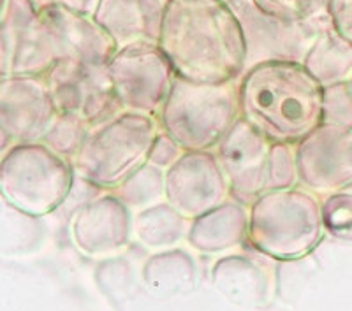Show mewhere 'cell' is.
Masks as SVG:
<instances>
[{
  "mask_svg": "<svg viewBox=\"0 0 352 311\" xmlns=\"http://www.w3.org/2000/svg\"><path fill=\"white\" fill-rule=\"evenodd\" d=\"M266 255L229 253L212 268V284L226 299L243 308H264L275 295V266Z\"/></svg>",
  "mask_w": 352,
  "mask_h": 311,
  "instance_id": "obj_16",
  "label": "cell"
},
{
  "mask_svg": "<svg viewBox=\"0 0 352 311\" xmlns=\"http://www.w3.org/2000/svg\"><path fill=\"white\" fill-rule=\"evenodd\" d=\"M240 115L272 143L294 144L322 125L324 87L300 62L252 65L238 80Z\"/></svg>",
  "mask_w": 352,
  "mask_h": 311,
  "instance_id": "obj_2",
  "label": "cell"
},
{
  "mask_svg": "<svg viewBox=\"0 0 352 311\" xmlns=\"http://www.w3.org/2000/svg\"><path fill=\"white\" fill-rule=\"evenodd\" d=\"M272 144L268 137L240 118L213 150L232 200L250 207L266 192Z\"/></svg>",
  "mask_w": 352,
  "mask_h": 311,
  "instance_id": "obj_13",
  "label": "cell"
},
{
  "mask_svg": "<svg viewBox=\"0 0 352 311\" xmlns=\"http://www.w3.org/2000/svg\"><path fill=\"white\" fill-rule=\"evenodd\" d=\"M37 8L36 0H2V28H0V43H2V78L11 74V65L18 43L32 23Z\"/></svg>",
  "mask_w": 352,
  "mask_h": 311,
  "instance_id": "obj_24",
  "label": "cell"
},
{
  "mask_svg": "<svg viewBox=\"0 0 352 311\" xmlns=\"http://www.w3.org/2000/svg\"><path fill=\"white\" fill-rule=\"evenodd\" d=\"M159 132V122L153 116L124 111L115 120L92 128L72 165L78 176L111 192L146 164Z\"/></svg>",
  "mask_w": 352,
  "mask_h": 311,
  "instance_id": "obj_6",
  "label": "cell"
},
{
  "mask_svg": "<svg viewBox=\"0 0 352 311\" xmlns=\"http://www.w3.org/2000/svg\"><path fill=\"white\" fill-rule=\"evenodd\" d=\"M328 18L335 32L352 44V0H329Z\"/></svg>",
  "mask_w": 352,
  "mask_h": 311,
  "instance_id": "obj_33",
  "label": "cell"
},
{
  "mask_svg": "<svg viewBox=\"0 0 352 311\" xmlns=\"http://www.w3.org/2000/svg\"><path fill=\"white\" fill-rule=\"evenodd\" d=\"M58 116L44 76H8L0 84V152L41 143Z\"/></svg>",
  "mask_w": 352,
  "mask_h": 311,
  "instance_id": "obj_9",
  "label": "cell"
},
{
  "mask_svg": "<svg viewBox=\"0 0 352 311\" xmlns=\"http://www.w3.org/2000/svg\"><path fill=\"white\" fill-rule=\"evenodd\" d=\"M349 87H351V90H352V76H351V80H349Z\"/></svg>",
  "mask_w": 352,
  "mask_h": 311,
  "instance_id": "obj_35",
  "label": "cell"
},
{
  "mask_svg": "<svg viewBox=\"0 0 352 311\" xmlns=\"http://www.w3.org/2000/svg\"><path fill=\"white\" fill-rule=\"evenodd\" d=\"M164 4L166 0H100L94 18L118 48L138 41L157 43Z\"/></svg>",
  "mask_w": 352,
  "mask_h": 311,
  "instance_id": "obj_17",
  "label": "cell"
},
{
  "mask_svg": "<svg viewBox=\"0 0 352 311\" xmlns=\"http://www.w3.org/2000/svg\"><path fill=\"white\" fill-rule=\"evenodd\" d=\"M248 207L236 200H226L212 211L190 220L188 246L204 255H219L248 243Z\"/></svg>",
  "mask_w": 352,
  "mask_h": 311,
  "instance_id": "obj_18",
  "label": "cell"
},
{
  "mask_svg": "<svg viewBox=\"0 0 352 311\" xmlns=\"http://www.w3.org/2000/svg\"><path fill=\"white\" fill-rule=\"evenodd\" d=\"M96 284L113 304L125 303L138 287L136 268L125 257H106L96 269Z\"/></svg>",
  "mask_w": 352,
  "mask_h": 311,
  "instance_id": "obj_25",
  "label": "cell"
},
{
  "mask_svg": "<svg viewBox=\"0 0 352 311\" xmlns=\"http://www.w3.org/2000/svg\"><path fill=\"white\" fill-rule=\"evenodd\" d=\"M58 113L81 116L92 128L124 113L106 65L62 62L46 74Z\"/></svg>",
  "mask_w": 352,
  "mask_h": 311,
  "instance_id": "obj_10",
  "label": "cell"
},
{
  "mask_svg": "<svg viewBox=\"0 0 352 311\" xmlns=\"http://www.w3.org/2000/svg\"><path fill=\"white\" fill-rule=\"evenodd\" d=\"M248 213V244L276 262L308 257L324 234L320 197L300 185L266 190Z\"/></svg>",
  "mask_w": 352,
  "mask_h": 311,
  "instance_id": "obj_4",
  "label": "cell"
},
{
  "mask_svg": "<svg viewBox=\"0 0 352 311\" xmlns=\"http://www.w3.org/2000/svg\"><path fill=\"white\" fill-rule=\"evenodd\" d=\"M116 49L96 18L53 0L37 8L18 43L9 76H46L62 62L106 65Z\"/></svg>",
  "mask_w": 352,
  "mask_h": 311,
  "instance_id": "obj_3",
  "label": "cell"
},
{
  "mask_svg": "<svg viewBox=\"0 0 352 311\" xmlns=\"http://www.w3.org/2000/svg\"><path fill=\"white\" fill-rule=\"evenodd\" d=\"M298 185H300V174H298L296 146L273 143L268 160L266 190H284Z\"/></svg>",
  "mask_w": 352,
  "mask_h": 311,
  "instance_id": "obj_29",
  "label": "cell"
},
{
  "mask_svg": "<svg viewBox=\"0 0 352 311\" xmlns=\"http://www.w3.org/2000/svg\"><path fill=\"white\" fill-rule=\"evenodd\" d=\"M236 11L248 46L247 69L261 62L289 60L303 64L307 51L317 34L329 21L328 16L319 20L289 23L275 20L259 11L250 0H228Z\"/></svg>",
  "mask_w": 352,
  "mask_h": 311,
  "instance_id": "obj_11",
  "label": "cell"
},
{
  "mask_svg": "<svg viewBox=\"0 0 352 311\" xmlns=\"http://www.w3.org/2000/svg\"><path fill=\"white\" fill-rule=\"evenodd\" d=\"M100 194H104L102 188L96 187V185L90 183V181L85 180V178H81V176H76V181L72 185L69 196L65 197L62 206L58 207L52 216H55V218H58L60 222L69 225V222H71V218L74 216V213H76L80 207H83L87 203H90V200H94L96 197H99Z\"/></svg>",
  "mask_w": 352,
  "mask_h": 311,
  "instance_id": "obj_31",
  "label": "cell"
},
{
  "mask_svg": "<svg viewBox=\"0 0 352 311\" xmlns=\"http://www.w3.org/2000/svg\"><path fill=\"white\" fill-rule=\"evenodd\" d=\"M263 14L289 23L328 16L329 0H250Z\"/></svg>",
  "mask_w": 352,
  "mask_h": 311,
  "instance_id": "obj_27",
  "label": "cell"
},
{
  "mask_svg": "<svg viewBox=\"0 0 352 311\" xmlns=\"http://www.w3.org/2000/svg\"><path fill=\"white\" fill-rule=\"evenodd\" d=\"M76 169L44 143L14 144L0 160V194L18 209L52 216L76 181Z\"/></svg>",
  "mask_w": 352,
  "mask_h": 311,
  "instance_id": "obj_7",
  "label": "cell"
},
{
  "mask_svg": "<svg viewBox=\"0 0 352 311\" xmlns=\"http://www.w3.org/2000/svg\"><path fill=\"white\" fill-rule=\"evenodd\" d=\"M141 279L148 292L157 297H176L192 292L199 281L194 257L182 248L155 251L144 260Z\"/></svg>",
  "mask_w": 352,
  "mask_h": 311,
  "instance_id": "obj_19",
  "label": "cell"
},
{
  "mask_svg": "<svg viewBox=\"0 0 352 311\" xmlns=\"http://www.w3.org/2000/svg\"><path fill=\"white\" fill-rule=\"evenodd\" d=\"M90 132H92V127L81 116L58 113V116H56L41 143H44L50 150H53L55 153L72 162L74 157L83 148Z\"/></svg>",
  "mask_w": 352,
  "mask_h": 311,
  "instance_id": "obj_26",
  "label": "cell"
},
{
  "mask_svg": "<svg viewBox=\"0 0 352 311\" xmlns=\"http://www.w3.org/2000/svg\"><path fill=\"white\" fill-rule=\"evenodd\" d=\"M190 220L168 200L134 213V238L150 250L162 251L187 240Z\"/></svg>",
  "mask_w": 352,
  "mask_h": 311,
  "instance_id": "obj_21",
  "label": "cell"
},
{
  "mask_svg": "<svg viewBox=\"0 0 352 311\" xmlns=\"http://www.w3.org/2000/svg\"><path fill=\"white\" fill-rule=\"evenodd\" d=\"M324 234L336 241L352 243V188L320 197Z\"/></svg>",
  "mask_w": 352,
  "mask_h": 311,
  "instance_id": "obj_28",
  "label": "cell"
},
{
  "mask_svg": "<svg viewBox=\"0 0 352 311\" xmlns=\"http://www.w3.org/2000/svg\"><path fill=\"white\" fill-rule=\"evenodd\" d=\"M300 187L326 197L352 188V130L319 125L296 144Z\"/></svg>",
  "mask_w": 352,
  "mask_h": 311,
  "instance_id": "obj_12",
  "label": "cell"
},
{
  "mask_svg": "<svg viewBox=\"0 0 352 311\" xmlns=\"http://www.w3.org/2000/svg\"><path fill=\"white\" fill-rule=\"evenodd\" d=\"M231 199L215 152H185L166 171V200L194 220Z\"/></svg>",
  "mask_w": 352,
  "mask_h": 311,
  "instance_id": "obj_14",
  "label": "cell"
},
{
  "mask_svg": "<svg viewBox=\"0 0 352 311\" xmlns=\"http://www.w3.org/2000/svg\"><path fill=\"white\" fill-rule=\"evenodd\" d=\"M240 118L238 81L199 84L180 78L157 115L160 130L185 152H213Z\"/></svg>",
  "mask_w": 352,
  "mask_h": 311,
  "instance_id": "obj_5",
  "label": "cell"
},
{
  "mask_svg": "<svg viewBox=\"0 0 352 311\" xmlns=\"http://www.w3.org/2000/svg\"><path fill=\"white\" fill-rule=\"evenodd\" d=\"M303 65L322 87L347 83L352 76V44L326 23L303 58Z\"/></svg>",
  "mask_w": 352,
  "mask_h": 311,
  "instance_id": "obj_20",
  "label": "cell"
},
{
  "mask_svg": "<svg viewBox=\"0 0 352 311\" xmlns=\"http://www.w3.org/2000/svg\"><path fill=\"white\" fill-rule=\"evenodd\" d=\"M55 2L72 9V11L83 12V14H90V16H94L100 0H55Z\"/></svg>",
  "mask_w": 352,
  "mask_h": 311,
  "instance_id": "obj_34",
  "label": "cell"
},
{
  "mask_svg": "<svg viewBox=\"0 0 352 311\" xmlns=\"http://www.w3.org/2000/svg\"><path fill=\"white\" fill-rule=\"evenodd\" d=\"M48 238L44 216L30 215L2 199L0 213V251L4 257L32 255Z\"/></svg>",
  "mask_w": 352,
  "mask_h": 311,
  "instance_id": "obj_22",
  "label": "cell"
},
{
  "mask_svg": "<svg viewBox=\"0 0 352 311\" xmlns=\"http://www.w3.org/2000/svg\"><path fill=\"white\" fill-rule=\"evenodd\" d=\"M106 69L124 111L153 118L168 100L176 81L171 64L153 41H138L118 48Z\"/></svg>",
  "mask_w": 352,
  "mask_h": 311,
  "instance_id": "obj_8",
  "label": "cell"
},
{
  "mask_svg": "<svg viewBox=\"0 0 352 311\" xmlns=\"http://www.w3.org/2000/svg\"><path fill=\"white\" fill-rule=\"evenodd\" d=\"M184 153L185 150L180 144L176 143L169 134H166L164 130H160L157 134L155 141H153L152 148H150L148 160L146 162L155 165V168L162 169V171H168Z\"/></svg>",
  "mask_w": 352,
  "mask_h": 311,
  "instance_id": "obj_32",
  "label": "cell"
},
{
  "mask_svg": "<svg viewBox=\"0 0 352 311\" xmlns=\"http://www.w3.org/2000/svg\"><path fill=\"white\" fill-rule=\"evenodd\" d=\"M157 44L190 83H236L247 71V37L228 0H166Z\"/></svg>",
  "mask_w": 352,
  "mask_h": 311,
  "instance_id": "obj_1",
  "label": "cell"
},
{
  "mask_svg": "<svg viewBox=\"0 0 352 311\" xmlns=\"http://www.w3.org/2000/svg\"><path fill=\"white\" fill-rule=\"evenodd\" d=\"M72 244L88 257H113L131 244L134 211L113 192H104L80 207L69 222Z\"/></svg>",
  "mask_w": 352,
  "mask_h": 311,
  "instance_id": "obj_15",
  "label": "cell"
},
{
  "mask_svg": "<svg viewBox=\"0 0 352 311\" xmlns=\"http://www.w3.org/2000/svg\"><path fill=\"white\" fill-rule=\"evenodd\" d=\"M111 192L131 211H141L166 200V171L146 162Z\"/></svg>",
  "mask_w": 352,
  "mask_h": 311,
  "instance_id": "obj_23",
  "label": "cell"
},
{
  "mask_svg": "<svg viewBox=\"0 0 352 311\" xmlns=\"http://www.w3.org/2000/svg\"><path fill=\"white\" fill-rule=\"evenodd\" d=\"M322 125L352 130V90L349 81L324 88Z\"/></svg>",
  "mask_w": 352,
  "mask_h": 311,
  "instance_id": "obj_30",
  "label": "cell"
}]
</instances>
